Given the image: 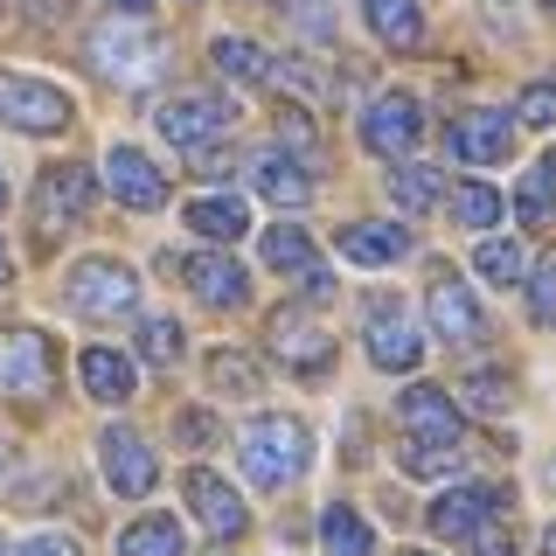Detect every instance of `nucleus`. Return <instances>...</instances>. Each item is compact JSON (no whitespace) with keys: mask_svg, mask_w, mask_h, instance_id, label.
Listing matches in <instances>:
<instances>
[{"mask_svg":"<svg viewBox=\"0 0 556 556\" xmlns=\"http://www.w3.org/2000/svg\"><path fill=\"white\" fill-rule=\"evenodd\" d=\"M237 452H243V480L271 494V486H292V480L306 473L313 431L300 425V417H251L243 439H237Z\"/></svg>","mask_w":556,"mask_h":556,"instance_id":"f257e3e1","label":"nucleus"},{"mask_svg":"<svg viewBox=\"0 0 556 556\" xmlns=\"http://www.w3.org/2000/svg\"><path fill=\"white\" fill-rule=\"evenodd\" d=\"M49 390H56V341L35 334V327L0 334V396H14V404H42Z\"/></svg>","mask_w":556,"mask_h":556,"instance_id":"f03ea898","label":"nucleus"},{"mask_svg":"<svg viewBox=\"0 0 556 556\" xmlns=\"http://www.w3.org/2000/svg\"><path fill=\"white\" fill-rule=\"evenodd\" d=\"M91 195H98V174H91V167H77V161L49 167L42 181H35V243L77 230V216L91 208Z\"/></svg>","mask_w":556,"mask_h":556,"instance_id":"7ed1b4c3","label":"nucleus"},{"mask_svg":"<svg viewBox=\"0 0 556 556\" xmlns=\"http://www.w3.org/2000/svg\"><path fill=\"white\" fill-rule=\"evenodd\" d=\"M132 300H139V278L118 265V257H84V265H70V313L112 320V313H132Z\"/></svg>","mask_w":556,"mask_h":556,"instance_id":"20e7f679","label":"nucleus"},{"mask_svg":"<svg viewBox=\"0 0 556 556\" xmlns=\"http://www.w3.org/2000/svg\"><path fill=\"white\" fill-rule=\"evenodd\" d=\"M425 313H431V334H439L445 348H473L480 334H486V313H480V300L459 286L445 265H431V286H425Z\"/></svg>","mask_w":556,"mask_h":556,"instance_id":"39448f33","label":"nucleus"},{"mask_svg":"<svg viewBox=\"0 0 556 556\" xmlns=\"http://www.w3.org/2000/svg\"><path fill=\"white\" fill-rule=\"evenodd\" d=\"M0 118H8L14 132H63L70 126V98L56 91V84H42V77L0 70Z\"/></svg>","mask_w":556,"mask_h":556,"instance_id":"423d86ee","label":"nucleus"},{"mask_svg":"<svg viewBox=\"0 0 556 556\" xmlns=\"http://www.w3.org/2000/svg\"><path fill=\"white\" fill-rule=\"evenodd\" d=\"M91 63L118 84H147L161 70V35H147L139 22H112V28L91 35Z\"/></svg>","mask_w":556,"mask_h":556,"instance_id":"0eeeda50","label":"nucleus"},{"mask_svg":"<svg viewBox=\"0 0 556 556\" xmlns=\"http://www.w3.org/2000/svg\"><path fill=\"white\" fill-rule=\"evenodd\" d=\"M98 466H104V480H112V494H126V501H147L153 480H161V459H153L147 439L126 431V425H112L98 439Z\"/></svg>","mask_w":556,"mask_h":556,"instance_id":"6e6552de","label":"nucleus"},{"mask_svg":"<svg viewBox=\"0 0 556 556\" xmlns=\"http://www.w3.org/2000/svg\"><path fill=\"white\" fill-rule=\"evenodd\" d=\"M265 348L278 362H292V369H327L334 362V341H327V327L306 306H278L265 320Z\"/></svg>","mask_w":556,"mask_h":556,"instance_id":"1a4fd4ad","label":"nucleus"},{"mask_svg":"<svg viewBox=\"0 0 556 556\" xmlns=\"http://www.w3.org/2000/svg\"><path fill=\"white\" fill-rule=\"evenodd\" d=\"M417 132H425V104L410 91H382L369 112H362V147L369 153H410Z\"/></svg>","mask_w":556,"mask_h":556,"instance_id":"9d476101","label":"nucleus"},{"mask_svg":"<svg viewBox=\"0 0 556 556\" xmlns=\"http://www.w3.org/2000/svg\"><path fill=\"white\" fill-rule=\"evenodd\" d=\"M181 486H188V508H195V521L216 535V543H237V535L251 529V515H243V501H237L230 480H216V473H202V466H195Z\"/></svg>","mask_w":556,"mask_h":556,"instance_id":"9b49d317","label":"nucleus"},{"mask_svg":"<svg viewBox=\"0 0 556 556\" xmlns=\"http://www.w3.org/2000/svg\"><path fill=\"white\" fill-rule=\"evenodd\" d=\"M396 417L410 425L417 445H459V404H452L445 390H431V382H410V390L396 396Z\"/></svg>","mask_w":556,"mask_h":556,"instance_id":"f8f14e48","label":"nucleus"},{"mask_svg":"<svg viewBox=\"0 0 556 556\" xmlns=\"http://www.w3.org/2000/svg\"><path fill=\"white\" fill-rule=\"evenodd\" d=\"M167 271H181L188 278V292H195L202 306H243V265L237 257H223V251H202V257H167Z\"/></svg>","mask_w":556,"mask_h":556,"instance_id":"ddd939ff","label":"nucleus"},{"mask_svg":"<svg viewBox=\"0 0 556 556\" xmlns=\"http://www.w3.org/2000/svg\"><path fill=\"white\" fill-rule=\"evenodd\" d=\"M104 181H112V195L126 208H161L167 202V174L153 167L139 147H112V153H104Z\"/></svg>","mask_w":556,"mask_h":556,"instance_id":"4468645a","label":"nucleus"},{"mask_svg":"<svg viewBox=\"0 0 556 556\" xmlns=\"http://www.w3.org/2000/svg\"><path fill=\"white\" fill-rule=\"evenodd\" d=\"M417 355H425V334L404 320V306L396 300L369 306V362L376 369H417Z\"/></svg>","mask_w":556,"mask_h":556,"instance_id":"2eb2a0df","label":"nucleus"},{"mask_svg":"<svg viewBox=\"0 0 556 556\" xmlns=\"http://www.w3.org/2000/svg\"><path fill=\"white\" fill-rule=\"evenodd\" d=\"M452 153L473 161V167L508 161V153H515V118L508 112H466L459 126H452Z\"/></svg>","mask_w":556,"mask_h":556,"instance_id":"dca6fc26","label":"nucleus"},{"mask_svg":"<svg viewBox=\"0 0 556 556\" xmlns=\"http://www.w3.org/2000/svg\"><path fill=\"white\" fill-rule=\"evenodd\" d=\"M230 118H237V112H230V98H174L167 112H161V132L202 153V139H216L223 126H230Z\"/></svg>","mask_w":556,"mask_h":556,"instance_id":"f3484780","label":"nucleus"},{"mask_svg":"<svg viewBox=\"0 0 556 556\" xmlns=\"http://www.w3.org/2000/svg\"><path fill=\"white\" fill-rule=\"evenodd\" d=\"M501 508V494L486 486H452L431 501V535H486V515Z\"/></svg>","mask_w":556,"mask_h":556,"instance_id":"a211bd4d","label":"nucleus"},{"mask_svg":"<svg viewBox=\"0 0 556 556\" xmlns=\"http://www.w3.org/2000/svg\"><path fill=\"white\" fill-rule=\"evenodd\" d=\"M251 188L265 202H286V208L313 202V174L292 161V153H257V161H251Z\"/></svg>","mask_w":556,"mask_h":556,"instance_id":"6ab92c4d","label":"nucleus"},{"mask_svg":"<svg viewBox=\"0 0 556 556\" xmlns=\"http://www.w3.org/2000/svg\"><path fill=\"white\" fill-rule=\"evenodd\" d=\"M77 376H84V390H91L98 404H126L132 396V362L118 355V348H104V341H91L77 355Z\"/></svg>","mask_w":556,"mask_h":556,"instance_id":"aec40b11","label":"nucleus"},{"mask_svg":"<svg viewBox=\"0 0 556 556\" xmlns=\"http://www.w3.org/2000/svg\"><path fill=\"white\" fill-rule=\"evenodd\" d=\"M362 22H369V35L390 42V49L425 42V8H417V0H362Z\"/></svg>","mask_w":556,"mask_h":556,"instance_id":"412c9836","label":"nucleus"},{"mask_svg":"<svg viewBox=\"0 0 556 556\" xmlns=\"http://www.w3.org/2000/svg\"><path fill=\"white\" fill-rule=\"evenodd\" d=\"M341 251L355 265H396V257H410V230H396V223H348Z\"/></svg>","mask_w":556,"mask_h":556,"instance_id":"4be33fe9","label":"nucleus"},{"mask_svg":"<svg viewBox=\"0 0 556 556\" xmlns=\"http://www.w3.org/2000/svg\"><path fill=\"white\" fill-rule=\"evenodd\" d=\"M188 230L202 243H237L251 230V216H243V202H230V195H195L188 202Z\"/></svg>","mask_w":556,"mask_h":556,"instance_id":"5701e85b","label":"nucleus"},{"mask_svg":"<svg viewBox=\"0 0 556 556\" xmlns=\"http://www.w3.org/2000/svg\"><path fill=\"white\" fill-rule=\"evenodd\" d=\"M320 549L327 556H376V529L348 508V501H334V508L320 515Z\"/></svg>","mask_w":556,"mask_h":556,"instance_id":"b1692460","label":"nucleus"},{"mask_svg":"<svg viewBox=\"0 0 556 556\" xmlns=\"http://www.w3.org/2000/svg\"><path fill=\"white\" fill-rule=\"evenodd\" d=\"M208 63H216L223 77H243V84H257V77H278V63H271L257 42H243V35H216V42H208Z\"/></svg>","mask_w":556,"mask_h":556,"instance_id":"393cba45","label":"nucleus"},{"mask_svg":"<svg viewBox=\"0 0 556 556\" xmlns=\"http://www.w3.org/2000/svg\"><path fill=\"white\" fill-rule=\"evenodd\" d=\"M118 556H181V521L174 515H147L118 535Z\"/></svg>","mask_w":556,"mask_h":556,"instance_id":"a878e982","label":"nucleus"},{"mask_svg":"<svg viewBox=\"0 0 556 556\" xmlns=\"http://www.w3.org/2000/svg\"><path fill=\"white\" fill-rule=\"evenodd\" d=\"M515 208H521V223H549V216H556V153H543V161H529Z\"/></svg>","mask_w":556,"mask_h":556,"instance_id":"bb28decb","label":"nucleus"},{"mask_svg":"<svg viewBox=\"0 0 556 556\" xmlns=\"http://www.w3.org/2000/svg\"><path fill=\"white\" fill-rule=\"evenodd\" d=\"M452 216H459V230H494V223H501L494 181H459V188H452Z\"/></svg>","mask_w":556,"mask_h":556,"instance_id":"cd10ccee","label":"nucleus"},{"mask_svg":"<svg viewBox=\"0 0 556 556\" xmlns=\"http://www.w3.org/2000/svg\"><path fill=\"white\" fill-rule=\"evenodd\" d=\"M515 382L508 376H501V369H473V376H466L459 382V396H466V410H480V417H501V410H508L515 404Z\"/></svg>","mask_w":556,"mask_h":556,"instance_id":"c85d7f7f","label":"nucleus"},{"mask_svg":"<svg viewBox=\"0 0 556 556\" xmlns=\"http://www.w3.org/2000/svg\"><path fill=\"white\" fill-rule=\"evenodd\" d=\"M473 271L486 278V286H515V278H521V251L508 237H480L473 243Z\"/></svg>","mask_w":556,"mask_h":556,"instance_id":"c756f323","label":"nucleus"},{"mask_svg":"<svg viewBox=\"0 0 556 556\" xmlns=\"http://www.w3.org/2000/svg\"><path fill=\"white\" fill-rule=\"evenodd\" d=\"M396 459H404V473H417V480H445V473H459L466 452L459 445H417V439H404Z\"/></svg>","mask_w":556,"mask_h":556,"instance_id":"7c9ffc66","label":"nucleus"},{"mask_svg":"<svg viewBox=\"0 0 556 556\" xmlns=\"http://www.w3.org/2000/svg\"><path fill=\"white\" fill-rule=\"evenodd\" d=\"M139 355L153 362V369H167V362H181V327L167 320V313H153V320H139Z\"/></svg>","mask_w":556,"mask_h":556,"instance_id":"2f4dec72","label":"nucleus"},{"mask_svg":"<svg viewBox=\"0 0 556 556\" xmlns=\"http://www.w3.org/2000/svg\"><path fill=\"white\" fill-rule=\"evenodd\" d=\"M265 265L271 271H306L313 265V237L306 230H265Z\"/></svg>","mask_w":556,"mask_h":556,"instance_id":"473e14b6","label":"nucleus"},{"mask_svg":"<svg viewBox=\"0 0 556 556\" xmlns=\"http://www.w3.org/2000/svg\"><path fill=\"white\" fill-rule=\"evenodd\" d=\"M208 382H216L223 396H257V369L237 355V348H223V355H208Z\"/></svg>","mask_w":556,"mask_h":556,"instance_id":"72a5a7b5","label":"nucleus"},{"mask_svg":"<svg viewBox=\"0 0 556 556\" xmlns=\"http://www.w3.org/2000/svg\"><path fill=\"white\" fill-rule=\"evenodd\" d=\"M390 195L404 202V208H431V202H439V174H431V167H396L390 174Z\"/></svg>","mask_w":556,"mask_h":556,"instance_id":"f704fd0d","label":"nucleus"},{"mask_svg":"<svg viewBox=\"0 0 556 556\" xmlns=\"http://www.w3.org/2000/svg\"><path fill=\"white\" fill-rule=\"evenodd\" d=\"M278 132H286V147L300 153V167H313V161H320V132L306 126V112H278Z\"/></svg>","mask_w":556,"mask_h":556,"instance_id":"c9c22d12","label":"nucleus"},{"mask_svg":"<svg viewBox=\"0 0 556 556\" xmlns=\"http://www.w3.org/2000/svg\"><path fill=\"white\" fill-rule=\"evenodd\" d=\"M521 118H529L535 132L556 126V84H529V91H521Z\"/></svg>","mask_w":556,"mask_h":556,"instance_id":"e433bc0d","label":"nucleus"},{"mask_svg":"<svg viewBox=\"0 0 556 556\" xmlns=\"http://www.w3.org/2000/svg\"><path fill=\"white\" fill-rule=\"evenodd\" d=\"M529 306H535V320H549V327H556V257L529 278Z\"/></svg>","mask_w":556,"mask_h":556,"instance_id":"4c0bfd02","label":"nucleus"},{"mask_svg":"<svg viewBox=\"0 0 556 556\" xmlns=\"http://www.w3.org/2000/svg\"><path fill=\"white\" fill-rule=\"evenodd\" d=\"M174 431H181V445H216V417H208V410H181Z\"/></svg>","mask_w":556,"mask_h":556,"instance_id":"58836bf2","label":"nucleus"},{"mask_svg":"<svg viewBox=\"0 0 556 556\" xmlns=\"http://www.w3.org/2000/svg\"><path fill=\"white\" fill-rule=\"evenodd\" d=\"M14 556H84V549L70 543V535H28V543L14 549Z\"/></svg>","mask_w":556,"mask_h":556,"instance_id":"ea45409f","label":"nucleus"},{"mask_svg":"<svg viewBox=\"0 0 556 556\" xmlns=\"http://www.w3.org/2000/svg\"><path fill=\"white\" fill-rule=\"evenodd\" d=\"M300 300H306V306H327V300H334V271H306Z\"/></svg>","mask_w":556,"mask_h":556,"instance_id":"a19ab883","label":"nucleus"},{"mask_svg":"<svg viewBox=\"0 0 556 556\" xmlns=\"http://www.w3.org/2000/svg\"><path fill=\"white\" fill-rule=\"evenodd\" d=\"M473 556H515V543H508V529H486L480 543H473Z\"/></svg>","mask_w":556,"mask_h":556,"instance_id":"79ce46f5","label":"nucleus"},{"mask_svg":"<svg viewBox=\"0 0 556 556\" xmlns=\"http://www.w3.org/2000/svg\"><path fill=\"white\" fill-rule=\"evenodd\" d=\"M104 8H118V14H126V22H139V14H147L153 0H104Z\"/></svg>","mask_w":556,"mask_h":556,"instance_id":"37998d69","label":"nucleus"},{"mask_svg":"<svg viewBox=\"0 0 556 556\" xmlns=\"http://www.w3.org/2000/svg\"><path fill=\"white\" fill-rule=\"evenodd\" d=\"M8 278H14V257H8V243H0V286H8Z\"/></svg>","mask_w":556,"mask_h":556,"instance_id":"c03bdc74","label":"nucleus"},{"mask_svg":"<svg viewBox=\"0 0 556 556\" xmlns=\"http://www.w3.org/2000/svg\"><path fill=\"white\" fill-rule=\"evenodd\" d=\"M543 556H556V529H543Z\"/></svg>","mask_w":556,"mask_h":556,"instance_id":"a18cd8bd","label":"nucleus"},{"mask_svg":"<svg viewBox=\"0 0 556 556\" xmlns=\"http://www.w3.org/2000/svg\"><path fill=\"white\" fill-rule=\"evenodd\" d=\"M0 480H8V445H0Z\"/></svg>","mask_w":556,"mask_h":556,"instance_id":"49530a36","label":"nucleus"},{"mask_svg":"<svg viewBox=\"0 0 556 556\" xmlns=\"http://www.w3.org/2000/svg\"><path fill=\"white\" fill-rule=\"evenodd\" d=\"M0 208H8V181H0Z\"/></svg>","mask_w":556,"mask_h":556,"instance_id":"de8ad7c7","label":"nucleus"},{"mask_svg":"<svg viewBox=\"0 0 556 556\" xmlns=\"http://www.w3.org/2000/svg\"><path fill=\"white\" fill-rule=\"evenodd\" d=\"M404 556H431V549H404Z\"/></svg>","mask_w":556,"mask_h":556,"instance_id":"09e8293b","label":"nucleus"},{"mask_svg":"<svg viewBox=\"0 0 556 556\" xmlns=\"http://www.w3.org/2000/svg\"><path fill=\"white\" fill-rule=\"evenodd\" d=\"M543 8H556V0H543Z\"/></svg>","mask_w":556,"mask_h":556,"instance_id":"8fccbe9b","label":"nucleus"},{"mask_svg":"<svg viewBox=\"0 0 556 556\" xmlns=\"http://www.w3.org/2000/svg\"><path fill=\"white\" fill-rule=\"evenodd\" d=\"M0 556H8V549H0Z\"/></svg>","mask_w":556,"mask_h":556,"instance_id":"3c124183","label":"nucleus"}]
</instances>
